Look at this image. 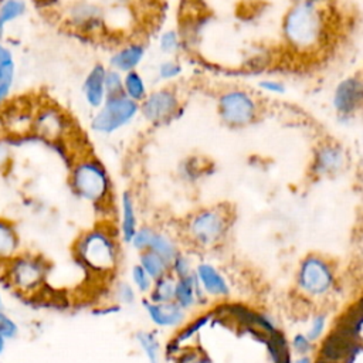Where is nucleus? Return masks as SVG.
<instances>
[{
	"instance_id": "f257e3e1",
	"label": "nucleus",
	"mask_w": 363,
	"mask_h": 363,
	"mask_svg": "<svg viewBox=\"0 0 363 363\" xmlns=\"http://www.w3.org/2000/svg\"><path fill=\"white\" fill-rule=\"evenodd\" d=\"M284 34L298 51H309L319 45L325 34L323 14L313 0H302L288 11Z\"/></svg>"
},
{
	"instance_id": "f03ea898",
	"label": "nucleus",
	"mask_w": 363,
	"mask_h": 363,
	"mask_svg": "<svg viewBox=\"0 0 363 363\" xmlns=\"http://www.w3.org/2000/svg\"><path fill=\"white\" fill-rule=\"evenodd\" d=\"M78 261L95 274H111L118 265V245L111 233L94 228L84 233L75 244Z\"/></svg>"
},
{
	"instance_id": "7ed1b4c3",
	"label": "nucleus",
	"mask_w": 363,
	"mask_h": 363,
	"mask_svg": "<svg viewBox=\"0 0 363 363\" xmlns=\"http://www.w3.org/2000/svg\"><path fill=\"white\" fill-rule=\"evenodd\" d=\"M3 278L10 288L21 295H31L44 284L48 265L34 254L18 252L3 267Z\"/></svg>"
},
{
	"instance_id": "20e7f679",
	"label": "nucleus",
	"mask_w": 363,
	"mask_h": 363,
	"mask_svg": "<svg viewBox=\"0 0 363 363\" xmlns=\"http://www.w3.org/2000/svg\"><path fill=\"white\" fill-rule=\"evenodd\" d=\"M71 186L79 197L92 203H101L109 193L111 182L99 162L86 159L74 166Z\"/></svg>"
},
{
	"instance_id": "39448f33",
	"label": "nucleus",
	"mask_w": 363,
	"mask_h": 363,
	"mask_svg": "<svg viewBox=\"0 0 363 363\" xmlns=\"http://www.w3.org/2000/svg\"><path fill=\"white\" fill-rule=\"evenodd\" d=\"M298 288L308 298H322L335 286V271L328 259L311 254L299 265L296 277Z\"/></svg>"
},
{
	"instance_id": "423d86ee",
	"label": "nucleus",
	"mask_w": 363,
	"mask_h": 363,
	"mask_svg": "<svg viewBox=\"0 0 363 363\" xmlns=\"http://www.w3.org/2000/svg\"><path fill=\"white\" fill-rule=\"evenodd\" d=\"M228 230V216L225 210L204 208L191 216L187 223L190 240L200 247H211L220 242Z\"/></svg>"
},
{
	"instance_id": "0eeeda50",
	"label": "nucleus",
	"mask_w": 363,
	"mask_h": 363,
	"mask_svg": "<svg viewBox=\"0 0 363 363\" xmlns=\"http://www.w3.org/2000/svg\"><path fill=\"white\" fill-rule=\"evenodd\" d=\"M138 112L139 104L128 98L125 94L106 98L102 104V108L94 116L91 128L98 133H113L128 125Z\"/></svg>"
},
{
	"instance_id": "6e6552de",
	"label": "nucleus",
	"mask_w": 363,
	"mask_h": 363,
	"mask_svg": "<svg viewBox=\"0 0 363 363\" xmlns=\"http://www.w3.org/2000/svg\"><path fill=\"white\" fill-rule=\"evenodd\" d=\"M220 115L224 122L234 126H242L255 116L257 106L254 99L244 91L233 89L221 95L218 102Z\"/></svg>"
},
{
	"instance_id": "1a4fd4ad",
	"label": "nucleus",
	"mask_w": 363,
	"mask_h": 363,
	"mask_svg": "<svg viewBox=\"0 0 363 363\" xmlns=\"http://www.w3.org/2000/svg\"><path fill=\"white\" fill-rule=\"evenodd\" d=\"M177 106L179 102L176 95L170 89H160L146 96L139 109L149 122L159 123L170 119V116L177 111Z\"/></svg>"
},
{
	"instance_id": "9d476101",
	"label": "nucleus",
	"mask_w": 363,
	"mask_h": 363,
	"mask_svg": "<svg viewBox=\"0 0 363 363\" xmlns=\"http://www.w3.org/2000/svg\"><path fill=\"white\" fill-rule=\"evenodd\" d=\"M362 102V82L357 77H350L337 84L333 95L335 109L342 115L353 113Z\"/></svg>"
},
{
	"instance_id": "9b49d317",
	"label": "nucleus",
	"mask_w": 363,
	"mask_h": 363,
	"mask_svg": "<svg viewBox=\"0 0 363 363\" xmlns=\"http://www.w3.org/2000/svg\"><path fill=\"white\" fill-rule=\"evenodd\" d=\"M143 308L149 319L159 328H176L182 325L186 318V311L182 309L174 301L166 303H155L143 299Z\"/></svg>"
},
{
	"instance_id": "f8f14e48",
	"label": "nucleus",
	"mask_w": 363,
	"mask_h": 363,
	"mask_svg": "<svg viewBox=\"0 0 363 363\" xmlns=\"http://www.w3.org/2000/svg\"><path fill=\"white\" fill-rule=\"evenodd\" d=\"M194 277L204 294L213 298H225L230 294V286L224 275L211 264L201 262L194 269Z\"/></svg>"
},
{
	"instance_id": "ddd939ff",
	"label": "nucleus",
	"mask_w": 363,
	"mask_h": 363,
	"mask_svg": "<svg viewBox=\"0 0 363 363\" xmlns=\"http://www.w3.org/2000/svg\"><path fill=\"white\" fill-rule=\"evenodd\" d=\"M345 152L339 145H322L315 155L313 172L318 176H330L337 173L345 166Z\"/></svg>"
},
{
	"instance_id": "4468645a",
	"label": "nucleus",
	"mask_w": 363,
	"mask_h": 363,
	"mask_svg": "<svg viewBox=\"0 0 363 363\" xmlns=\"http://www.w3.org/2000/svg\"><path fill=\"white\" fill-rule=\"evenodd\" d=\"M174 302L184 311L193 308L196 303L206 302V294L197 282L194 272L184 278H179L176 282Z\"/></svg>"
},
{
	"instance_id": "2eb2a0df",
	"label": "nucleus",
	"mask_w": 363,
	"mask_h": 363,
	"mask_svg": "<svg viewBox=\"0 0 363 363\" xmlns=\"http://www.w3.org/2000/svg\"><path fill=\"white\" fill-rule=\"evenodd\" d=\"M105 72L106 69L104 68V65L96 64L86 75L85 81H84V95H85V101L91 108H101L102 104L106 99V94H105Z\"/></svg>"
},
{
	"instance_id": "dca6fc26",
	"label": "nucleus",
	"mask_w": 363,
	"mask_h": 363,
	"mask_svg": "<svg viewBox=\"0 0 363 363\" xmlns=\"http://www.w3.org/2000/svg\"><path fill=\"white\" fill-rule=\"evenodd\" d=\"M31 128L45 139H57L64 129V119L58 111L52 108H43L33 118Z\"/></svg>"
},
{
	"instance_id": "f3484780",
	"label": "nucleus",
	"mask_w": 363,
	"mask_h": 363,
	"mask_svg": "<svg viewBox=\"0 0 363 363\" xmlns=\"http://www.w3.org/2000/svg\"><path fill=\"white\" fill-rule=\"evenodd\" d=\"M20 238L13 223L0 218V267L20 252Z\"/></svg>"
},
{
	"instance_id": "a211bd4d",
	"label": "nucleus",
	"mask_w": 363,
	"mask_h": 363,
	"mask_svg": "<svg viewBox=\"0 0 363 363\" xmlns=\"http://www.w3.org/2000/svg\"><path fill=\"white\" fill-rule=\"evenodd\" d=\"M145 55V47L140 44H129L116 51L111 57V65L119 72L135 71Z\"/></svg>"
},
{
	"instance_id": "6ab92c4d",
	"label": "nucleus",
	"mask_w": 363,
	"mask_h": 363,
	"mask_svg": "<svg viewBox=\"0 0 363 363\" xmlns=\"http://www.w3.org/2000/svg\"><path fill=\"white\" fill-rule=\"evenodd\" d=\"M177 279L169 272L162 278L153 282V286L149 292V301L155 303H166L174 301Z\"/></svg>"
},
{
	"instance_id": "aec40b11",
	"label": "nucleus",
	"mask_w": 363,
	"mask_h": 363,
	"mask_svg": "<svg viewBox=\"0 0 363 363\" xmlns=\"http://www.w3.org/2000/svg\"><path fill=\"white\" fill-rule=\"evenodd\" d=\"M121 230H122V237H123L125 242H130L132 237L135 235V233L138 230L135 204H133V199H132L129 191H125L122 194V221H121Z\"/></svg>"
},
{
	"instance_id": "412c9836",
	"label": "nucleus",
	"mask_w": 363,
	"mask_h": 363,
	"mask_svg": "<svg viewBox=\"0 0 363 363\" xmlns=\"http://www.w3.org/2000/svg\"><path fill=\"white\" fill-rule=\"evenodd\" d=\"M139 265L147 272V275L153 279V282L170 272V264L149 250L140 252Z\"/></svg>"
},
{
	"instance_id": "4be33fe9",
	"label": "nucleus",
	"mask_w": 363,
	"mask_h": 363,
	"mask_svg": "<svg viewBox=\"0 0 363 363\" xmlns=\"http://www.w3.org/2000/svg\"><path fill=\"white\" fill-rule=\"evenodd\" d=\"M149 251H153L155 254L162 257L169 264H172L174 257L179 254L176 242L169 235H166L163 233H156V231H155V234L152 237V241H150V245H149Z\"/></svg>"
},
{
	"instance_id": "5701e85b",
	"label": "nucleus",
	"mask_w": 363,
	"mask_h": 363,
	"mask_svg": "<svg viewBox=\"0 0 363 363\" xmlns=\"http://www.w3.org/2000/svg\"><path fill=\"white\" fill-rule=\"evenodd\" d=\"M26 13V3L23 0H1L0 1V38L4 28L20 18Z\"/></svg>"
},
{
	"instance_id": "b1692460",
	"label": "nucleus",
	"mask_w": 363,
	"mask_h": 363,
	"mask_svg": "<svg viewBox=\"0 0 363 363\" xmlns=\"http://www.w3.org/2000/svg\"><path fill=\"white\" fill-rule=\"evenodd\" d=\"M123 94L138 104L147 96L145 81L136 71H129L123 77Z\"/></svg>"
},
{
	"instance_id": "393cba45",
	"label": "nucleus",
	"mask_w": 363,
	"mask_h": 363,
	"mask_svg": "<svg viewBox=\"0 0 363 363\" xmlns=\"http://www.w3.org/2000/svg\"><path fill=\"white\" fill-rule=\"evenodd\" d=\"M136 342L139 343L140 349L143 350L146 359L149 360V363H159L160 360V343L157 340V337L155 336V333L152 332H146V330H139L136 335Z\"/></svg>"
},
{
	"instance_id": "a878e982",
	"label": "nucleus",
	"mask_w": 363,
	"mask_h": 363,
	"mask_svg": "<svg viewBox=\"0 0 363 363\" xmlns=\"http://www.w3.org/2000/svg\"><path fill=\"white\" fill-rule=\"evenodd\" d=\"M14 72H16V64H14L13 52L0 40V85L13 86Z\"/></svg>"
},
{
	"instance_id": "bb28decb",
	"label": "nucleus",
	"mask_w": 363,
	"mask_h": 363,
	"mask_svg": "<svg viewBox=\"0 0 363 363\" xmlns=\"http://www.w3.org/2000/svg\"><path fill=\"white\" fill-rule=\"evenodd\" d=\"M211 316H213V313L201 315V316H199L194 322H191V323L187 325L184 329H182V330L179 332V335H177L174 339H172V342H170V345H169V346H172V350H177L179 346H180L183 342L191 339L201 328H204V326L208 323V320L211 319Z\"/></svg>"
},
{
	"instance_id": "cd10ccee",
	"label": "nucleus",
	"mask_w": 363,
	"mask_h": 363,
	"mask_svg": "<svg viewBox=\"0 0 363 363\" xmlns=\"http://www.w3.org/2000/svg\"><path fill=\"white\" fill-rule=\"evenodd\" d=\"M104 84H105L106 98L123 95V77L119 71H116V69L106 71Z\"/></svg>"
},
{
	"instance_id": "c85d7f7f",
	"label": "nucleus",
	"mask_w": 363,
	"mask_h": 363,
	"mask_svg": "<svg viewBox=\"0 0 363 363\" xmlns=\"http://www.w3.org/2000/svg\"><path fill=\"white\" fill-rule=\"evenodd\" d=\"M130 277H132V282H133L135 288L139 292H143V294L150 292V289L153 286V279L147 275V272L139 264L132 267Z\"/></svg>"
},
{
	"instance_id": "c756f323",
	"label": "nucleus",
	"mask_w": 363,
	"mask_h": 363,
	"mask_svg": "<svg viewBox=\"0 0 363 363\" xmlns=\"http://www.w3.org/2000/svg\"><path fill=\"white\" fill-rule=\"evenodd\" d=\"M153 234H155V230H152L150 227H140L136 230V233L132 237L129 244H132L133 248H136L140 252L146 251V250H149Z\"/></svg>"
},
{
	"instance_id": "7c9ffc66",
	"label": "nucleus",
	"mask_w": 363,
	"mask_h": 363,
	"mask_svg": "<svg viewBox=\"0 0 363 363\" xmlns=\"http://www.w3.org/2000/svg\"><path fill=\"white\" fill-rule=\"evenodd\" d=\"M170 274L179 279V278H184L187 275H190L193 271H191V264H190V259L184 255V254H177L174 257V259L172 261L170 264Z\"/></svg>"
},
{
	"instance_id": "2f4dec72",
	"label": "nucleus",
	"mask_w": 363,
	"mask_h": 363,
	"mask_svg": "<svg viewBox=\"0 0 363 363\" xmlns=\"http://www.w3.org/2000/svg\"><path fill=\"white\" fill-rule=\"evenodd\" d=\"M159 47L164 54H173L180 47V40L176 31L167 30L159 38Z\"/></svg>"
},
{
	"instance_id": "473e14b6",
	"label": "nucleus",
	"mask_w": 363,
	"mask_h": 363,
	"mask_svg": "<svg viewBox=\"0 0 363 363\" xmlns=\"http://www.w3.org/2000/svg\"><path fill=\"white\" fill-rule=\"evenodd\" d=\"M113 294H115V298L118 299V302L122 305H130L136 298L135 288L129 282H125V281L116 284Z\"/></svg>"
},
{
	"instance_id": "72a5a7b5",
	"label": "nucleus",
	"mask_w": 363,
	"mask_h": 363,
	"mask_svg": "<svg viewBox=\"0 0 363 363\" xmlns=\"http://www.w3.org/2000/svg\"><path fill=\"white\" fill-rule=\"evenodd\" d=\"M325 326H326V316L323 313H318L312 318V322H311V326L308 329V332L305 333L306 337L315 343L320 339V336L323 335V330H325Z\"/></svg>"
},
{
	"instance_id": "f704fd0d",
	"label": "nucleus",
	"mask_w": 363,
	"mask_h": 363,
	"mask_svg": "<svg viewBox=\"0 0 363 363\" xmlns=\"http://www.w3.org/2000/svg\"><path fill=\"white\" fill-rule=\"evenodd\" d=\"M18 335V325L3 311H0V336L3 339H14Z\"/></svg>"
},
{
	"instance_id": "c9c22d12",
	"label": "nucleus",
	"mask_w": 363,
	"mask_h": 363,
	"mask_svg": "<svg viewBox=\"0 0 363 363\" xmlns=\"http://www.w3.org/2000/svg\"><path fill=\"white\" fill-rule=\"evenodd\" d=\"M180 72H182V67L176 61H172V60L163 61L157 68V74L162 79H173V78L179 77Z\"/></svg>"
},
{
	"instance_id": "e433bc0d",
	"label": "nucleus",
	"mask_w": 363,
	"mask_h": 363,
	"mask_svg": "<svg viewBox=\"0 0 363 363\" xmlns=\"http://www.w3.org/2000/svg\"><path fill=\"white\" fill-rule=\"evenodd\" d=\"M292 347L298 356H308L313 349V343L306 337L305 333H296L292 339Z\"/></svg>"
},
{
	"instance_id": "4c0bfd02",
	"label": "nucleus",
	"mask_w": 363,
	"mask_h": 363,
	"mask_svg": "<svg viewBox=\"0 0 363 363\" xmlns=\"http://www.w3.org/2000/svg\"><path fill=\"white\" fill-rule=\"evenodd\" d=\"M179 363H211V360L204 353L190 350V352L180 354Z\"/></svg>"
},
{
	"instance_id": "58836bf2",
	"label": "nucleus",
	"mask_w": 363,
	"mask_h": 363,
	"mask_svg": "<svg viewBox=\"0 0 363 363\" xmlns=\"http://www.w3.org/2000/svg\"><path fill=\"white\" fill-rule=\"evenodd\" d=\"M259 88L271 92V94H284L285 86L282 82L275 81V79H264L259 82Z\"/></svg>"
},
{
	"instance_id": "ea45409f",
	"label": "nucleus",
	"mask_w": 363,
	"mask_h": 363,
	"mask_svg": "<svg viewBox=\"0 0 363 363\" xmlns=\"http://www.w3.org/2000/svg\"><path fill=\"white\" fill-rule=\"evenodd\" d=\"M9 147H7V145L3 142V140H0V166H3V164H6V162H7V159H9Z\"/></svg>"
},
{
	"instance_id": "a19ab883",
	"label": "nucleus",
	"mask_w": 363,
	"mask_h": 363,
	"mask_svg": "<svg viewBox=\"0 0 363 363\" xmlns=\"http://www.w3.org/2000/svg\"><path fill=\"white\" fill-rule=\"evenodd\" d=\"M119 309H121L119 305H109V306H102L101 309L95 311V313H96V315H108V313H115V312H118Z\"/></svg>"
},
{
	"instance_id": "79ce46f5",
	"label": "nucleus",
	"mask_w": 363,
	"mask_h": 363,
	"mask_svg": "<svg viewBox=\"0 0 363 363\" xmlns=\"http://www.w3.org/2000/svg\"><path fill=\"white\" fill-rule=\"evenodd\" d=\"M10 91H11V86L0 85V105L7 99V96L10 95Z\"/></svg>"
},
{
	"instance_id": "37998d69",
	"label": "nucleus",
	"mask_w": 363,
	"mask_h": 363,
	"mask_svg": "<svg viewBox=\"0 0 363 363\" xmlns=\"http://www.w3.org/2000/svg\"><path fill=\"white\" fill-rule=\"evenodd\" d=\"M294 363H312L309 356H299Z\"/></svg>"
},
{
	"instance_id": "c03bdc74",
	"label": "nucleus",
	"mask_w": 363,
	"mask_h": 363,
	"mask_svg": "<svg viewBox=\"0 0 363 363\" xmlns=\"http://www.w3.org/2000/svg\"><path fill=\"white\" fill-rule=\"evenodd\" d=\"M4 349H6V339L0 336V354L4 352Z\"/></svg>"
},
{
	"instance_id": "a18cd8bd",
	"label": "nucleus",
	"mask_w": 363,
	"mask_h": 363,
	"mask_svg": "<svg viewBox=\"0 0 363 363\" xmlns=\"http://www.w3.org/2000/svg\"><path fill=\"white\" fill-rule=\"evenodd\" d=\"M0 311H3V299H1V294H0Z\"/></svg>"
},
{
	"instance_id": "49530a36",
	"label": "nucleus",
	"mask_w": 363,
	"mask_h": 363,
	"mask_svg": "<svg viewBox=\"0 0 363 363\" xmlns=\"http://www.w3.org/2000/svg\"><path fill=\"white\" fill-rule=\"evenodd\" d=\"M0 1H1V0H0Z\"/></svg>"
}]
</instances>
